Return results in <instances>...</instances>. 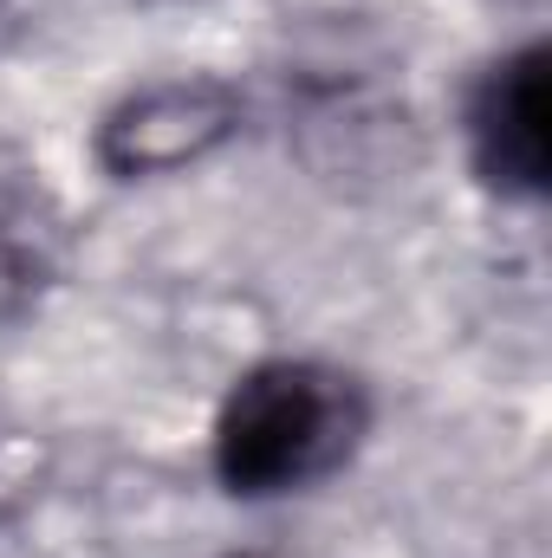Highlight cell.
Wrapping results in <instances>:
<instances>
[{
    "mask_svg": "<svg viewBox=\"0 0 552 558\" xmlns=\"http://www.w3.org/2000/svg\"><path fill=\"white\" fill-rule=\"evenodd\" d=\"M235 131H241V92L208 72H176L124 92L98 118L92 156L111 182H149L208 162Z\"/></svg>",
    "mask_w": 552,
    "mask_h": 558,
    "instance_id": "cell-2",
    "label": "cell"
},
{
    "mask_svg": "<svg viewBox=\"0 0 552 558\" xmlns=\"http://www.w3.org/2000/svg\"><path fill=\"white\" fill-rule=\"evenodd\" d=\"M221 558H286V553H221Z\"/></svg>",
    "mask_w": 552,
    "mask_h": 558,
    "instance_id": "cell-6",
    "label": "cell"
},
{
    "mask_svg": "<svg viewBox=\"0 0 552 558\" xmlns=\"http://www.w3.org/2000/svg\"><path fill=\"white\" fill-rule=\"evenodd\" d=\"M371 435V390L325 357L248 364L208 428V468L235 500H286L332 481Z\"/></svg>",
    "mask_w": 552,
    "mask_h": 558,
    "instance_id": "cell-1",
    "label": "cell"
},
{
    "mask_svg": "<svg viewBox=\"0 0 552 558\" xmlns=\"http://www.w3.org/2000/svg\"><path fill=\"white\" fill-rule=\"evenodd\" d=\"M20 494H26V481H20V468H13V448L0 441V520L13 513V500H20Z\"/></svg>",
    "mask_w": 552,
    "mask_h": 558,
    "instance_id": "cell-5",
    "label": "cell"
},
{
    "mask_svg": "<svg viewBox=\"0 0 552 558\" xmlns=\"http://www.w3.org/2000/svg\"><path fill=\"white\" fill-rule=\"evenodd\" d=\"M468 169L501 202H540L552 182V52L527 39L501 52L461 105Z\"/></svg>",
    "mask_w": 552,
    "mask_h": 558,
    "instance_id": "cell-3",
    "label": "cell"
},
{
    "mask_svg": "<svg viewBox=\"0 0 552 558\" xmlns=\"http://www.w3.org/2000/svg\"><path fill=\"white\" fill-rule=\"evenodd\" d=\"M59 260H65V221L26 189H0V325L26 318L46 299Z\"/></svg>",
    "mask_w": 552,
    "mask_h": 558,
    "instance_id": "cell-4",
    "label": "cell"
}]
</instances>
